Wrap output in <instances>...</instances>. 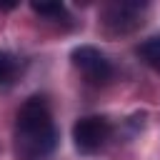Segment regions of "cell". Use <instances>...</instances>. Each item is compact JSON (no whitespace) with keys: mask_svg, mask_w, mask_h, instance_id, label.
<instances>
[{"mask_svg":"<svg viewBox=\"0 0 160 160\" xmlns=\"http://www.w3.org/2000/svg\"><path fill=\"white\" fill-rule=\"evenodd\" d=\"M148 2H132V0H120L110 2L100 12V28L105 35L118 38V35H130L142 28Z\"/></svg>","mask_w":160,"mask_h":160,"instance_id":"2","label":"cell"},{"mask_svg":"<svg viewBox=\"0 0 160 160\" xmlns=\"http://www.w3.org/2000/svg\"><path fill=\"white\" fill-rule=\"evenodd\" d=\"M135 55L152 70H160V35H152L148 40H142L135 48Z\"/></svg>","mask_w":160,"mask_h":160,"instance_id":"5","label":"cell"},{"mask_svg":"<svg viewBox=\"0 0 160 160\" xmlns=\"http://www.w3.org/2000/svg\"><path fill=\"white\" fill-rule=\"evenodd\" d=\"M12 148L20 160H48L58 148V128L45 98H28L15 115Z\"/></svg>","mask_w":160,"mask_h":160,"instance_id":"1","label":"cell"},{"mask_svg":"<svg viewBox=\"0 0 160 160\" xmlns=\"http://www.w3.org/2000/svg\"><path fill=\"white\" fill-rule=\"evenodd\" d=\"M18 72V58L8 50H0V85L10 82Z\"/></svg>","mask_w":160,"mask_h":160,"instance_id":"7","label":"cell"},{"mask_svg":"<svg viewBox=\"0 0 160 160\" xmlns=\"http://www.w3.org/2000/svg\"><path fill=\"white\" fill-rule=\"evenodd\" d=\"M70 60L75 65V70L92 85H108L115 78V68L108 60V55L102 50H98L95 45H78L70 52Z\"/></svg>","mask_w":160,"mask_h":160,"instance_id":"4","label":"cell"},{"mask_svg":"<svg viewBox=\"0 0 160 160\" xmlns=\"http://www.w3.org/2000/svg\"><path fill=\"white\" fill-rule=\"evenodd\" d=\"M112 135V125L105 115H85L72 125V145L82 155H92L108 145Z\"/></svg>","mask_w":160,"mask_h":160,"instance_id":"3","label":"cell"},{"mask_svg":"<svg viewBox=\"0 0 160 160\" xmlns=\"http://www.w3.org/2000/svg\"><path fill=\"white\" fill-rule=\"evenodd\" d=\"M30 8L40 18H48L52 22H68V10L62 2H32Z\"/></svg>","mask_w":160,"mask_h":160,"instance_id":"6","label":"cell"}]
</instances>
